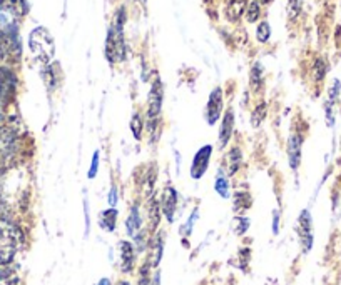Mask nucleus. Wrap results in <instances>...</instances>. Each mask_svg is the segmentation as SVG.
<instances>
[{
    "label": "nucleus",
    "instance_id": "nucleus-22",
    "mask_svg": "<svg viewBox=\"0 0 341 285\" xmlns=\"http://www.w3.org/2000/svg\"><path fill=\"white\" fill-rule=\"evenodd\" d=\"M303 10V0H290L288 2V17L291 20H296Z\"/></svg>",
    "mask_w": 341,
    "mask_h": 285
},
{
    "label": "nucleus",
    "instance_id": "nucleus-31",
    "mask_svg": "<svg viewBox=\"0 0 341 285\" xmlns=\"http://www.w3.org/2000/svg\"><path fill=\"white\" fill-rule=\"evenodd\" d=\"M338 95H340V80H335L333 87L330 89V100H328V104L333 105L335 100L338 99Z\"/></svg>",
    "mask_w": 341,
    "mask_h": 285
},
{
    "label": "nucleus",
    "instance_id": "nucleus-28",
    "mask_svg": "<svg viewBox=\"0 0 341 285\" xmlns=\"http://www.w3.org/2000/svg\"><path fill=\"white\" fill-rule=\"evenodd\" d=\"M216 192L222 197V199H227V197H229V183H227V180L222 175H219V177L216 178Z\"/></svg>",
    "mask_w": 341,
    "mask_h": 285
},
{
    "label": "nucleus",
    "instance_id": "nucleus-10",
    "mask_svg": "<svg viewBox=\"0 0 341 285\" xmlns=\"http://www.w3.org/2000/svg\"><path fill=\"white\" fill-rule=\"evenodd\" d=\"M119 252H121V270L128 274L134 267V257H135L134 245L128 242V240H122V242H119Z\"/></svg>",
    "mask_w": 341,
    "mask_h": 285
},
{
    "label": "nucleus",
    "instance_id": "nucleus-25",
    "mask_svg": "<svg viewBox=\"0 0 341 285\" xmlns=\"http://www.w3.org/2000/svg\"><path fill=\"white\" fill-rule=\"evenodd\" d=\"M269 35H271V29H269V24L268 22H261L259 25H257V29H256V38L259 40L261 43H264V42H268L269 40Z\"/></svg>",
    "mask_w": 341,
    "mask_h": 285
},
{
    "label": "nucleus",
    "instance_id": "nucleus-19",
    "mask_svg": "<svg viewBox=\"0 0 341 285\" xmlns=\"http://www.w3.org/2000/svg\"><path fill=\"white\" fill-rule=\"evenodd\" d=\"M266 112H268V105H266V104H259L255 110H253V113H251L253 127H259L261 125V122L266 118Z\"/></svg>",
    "mask_w": 341,
    "mask_h": 285
},
{
    "label": "nucleus",
    "instance_id": "nucleus-7",
    "mask_svg": "<svg viewBox=\"0 0 341 285\" xmlns=\"http://www.w3.org/2000/svg\"><path fill=\"white\" fill-rule=\"evenodd\" d=\"M222 112V90L219 87H216L211 95H209L208 100V108H206V118H208V124L214 125L217 122V118L221 117Z\"/></svg>",
    "mask_w": 341,
    "mask_h": 285
},
{
    "label": "nucleus",
    "instance_id": "nucleus-3",
    "mask_svg": "<svg viewBox=\"0 0 341 285\" xmlns=\"http://www.w3.org/2000/svg\"><path fill=\"white\" fill-rule=\"evenodd\" d=\"M29 43H30V49H32L34 55H36L39 60H42V62H49L52 57H54V50H55L54 38H52V35L49 34L47 29L39 27L34 30V32L30 34Z\"/></svg>",
    "mask_w": 341,
    "mask_h": 285
},
{
    "label": "nucleus",
    "instance_id": "nucleus-12",
    "mask_svg": "<svg viewBox=\"0 0 341 285\" xmlns=\"http://www.w3.org/2000/svg\"><path fill=\"white\" fill-rule=\"evenodd\" d=\"M15 85V77L8 69L0 67V102L10 95Z\"/></svg>",
    "mask_w": 341,
    "mask_h": 285
},
{
    "label": "nucleus",
    "instance_id": "nucleus-38",
    "mask_svg": "<svg viewBox=\"0 0 341 285\" xmlns=\"http://www.w3.org/2000/svg\"><path fill=\"white\" fill-rule=\"evenodd\" d=\"M117 285H130V284L126 282V280H121V282H117Z\"/></svg>",
    "mask_w": 341,
    "mask_h": 285
},
{
    "label": "nucleus",
    "instance_id": "nucleus-2",
    "mask_svg": "<svg viewBox=\"0 0 341 285\" xmlns=\"http://www.w3.org/2000/svg\"><path fill=\"white\" fill-rule=\"evenodd\" d=\"M22 235L14 223L0 220V267L8 264L19 250Z\"/></svg>",
    "mask_w": 341,
    "mask_h": 285
},
{
    "label": "nucleus",
    "instance_id": "nucleus-24",
    "mask_svg": "<svg viewBox=\"0 0 341 285\" xmlns=\"http://www.w3.org/2000/svg\"><path fill=\"white\" fill-rule=\"evenodd\" d=\"M259 15H261L259 3H257L256 0H253L246 8V20L249 22V24H253V22H256L257 19H259Z\"/></svg>",
    "mask_w": 341,
    "mask_h": 285
},
{
    "label": "nucleus",
    "instance_id": "nucleus-36",
    "mask_svg": "<svg viewBox=\"0 0 341 285\" xmlns=\"http://www.w3.org/2000/svg\"><path fill=\"white\" fill-rule=\"evenodd\" d=\"M95 285H111V282H109V279H100Z\"/></svg>",
    "mask_w": 341,
    "mask_h": 285
},
{
    "label": "nucleus",
    "instance_id": "nucleus-35",
    "mask_svg": "<svg viewBox=\"0 0 341 285\" xmlns=\"http://www.w3.org/2000/svg\"><path fill=\"white\" fill-rule=\"evenodd\" d=\"M151 285H161V277H159V274H156V277L151 280Z\"/></svg>",
    "mask_w": 341,
    "mask_h": 285
},
{
    "label": "nucleus",
    "instance_id": "nucleus-32",
    "mask_svg": "<svg viewBox=\"0 0 341 285\" xmlns=\"http://www.w3.org/2000/svg\"><path fill=\"white\" fill-rule=\"evenodd\" d=\"M117 199H119V194H117V188L112 187L111 192H109V205H111V207H114V205L117 204Z\"/></svg>",
    "mask_w": 341,
    "mask_h": 285
},
{
    "label": "nucleus",
    "instance_id": "nucleus-20",
    "mask_svg": "<svg viewBox=\"0 0 341 285\" xmlns=\"http://www.w3.org/2000/svg\"><path fill=\"white\" fill-rule=\"evenodd\" d=\"M251 85L253 89L257 90L261 85H263V67L261 64H255L251 69Z\"/></svg>",
    "mask_w": 341,
    "mask_h": 285
},
{
    "label": "nucleus",
    "instance_id": "nucleus-27",
    "mask_svg": "<svg viewBox=\"0 0 341 285\" xmlns=\"http://www.w3.org/2000/svg\"><path fill=\"white\" fill-rule=\"evenodd\" d=\"M159 210H161V205H159V202L152 199L151 202V205H149V217H151V225H152V229H154L156 225H159Z\"/></svg>",
    "mask_w": 341,
    "mask_h": 285
},
{
    "label": "nucleus",
    "instance_id": "nucleus-34",
    "mask_svg": "<svg viewBox=\"0 0 341 285\" xmlns=\"http://www.w3.org/2000/svg\"><path fill=\"white\" fill-rule=\"evenodd\" d=\"M84 212H85V234L89 232V205L84 202Z\"/></svg>",
    "mask_w": 341,
    "mask_h": 285
},
{
    "label": "nucleus",
    "instance_id": "nucleus-6",
    "mask_svg": "<svg viewBox=\"0 0 341 285\" xmlns=\"http://www.w3.org/2000/svg\"><path fill=\"white\" fill-rule=\"evenodd\" d=\"M213 147L211 145H204L203 148H199L198 153L194 155L191 165V177L192 178H201L204 175V172L209 167V159H211Z\"/></svg>",
    "mask_w": 341,
    "mask_h": 285
},
{
    "label": "nucleus",
    "instance_id": "nucleus-8",
    "mask_svg": "<svg viewBox=\"0 0 341 285\" xmlns=\"http://www.w3.org/2000/svg\"><path fill=\"white\" fill-rule=\"evenodd\" d=\"M299 237L303 242V250L309 252L313 245V222L308 210H303L299 215Z\"/></svg>",
    "mask_w": 341,
    "mask_h": 285
},
{
    "label": "nucleus",
    "instance_id": "nucleus-21",
    "mask_svg": "<svg viewBox=\"0 0 341 285\" xmlns=\"http://www.w3.org/2000/svg\"><path fill=\"white\" fill-rule=\"evenodd\" d=\"M326 70H328V65L325 60L321 59H316L314 60V65H313V77H314V80L316 82H321L323 78H325L326 75Z\"/></svg>",
    "mask_w": 341,
    "mask_h": 285
},
{
    "label": "nucleus",
    "instance_id": "nucleus-16",
    "mask_svg": "<svg viewBox=\"0 0 341 285\" xmlns=\"http://www.w3.org/2000/svg\"><path fill=\"white\" fill-rule=\"evenodd\" d=\"M99 222H100V227H102L104 230L112 232L114 229H116V223H117V210L109 209V210L100 212Z\"/></svg>",
    "mask_w": 341,
    "mask_h": 285
},
{
    "label": "nucleus",
    "instance_id": "nucleus-14",
    "mask_svg": "<svg viewBox=\"0 0 341 285\" xmlns=\"http://www.w3.org/2000/svg\"><path fill=\"white\" fill-rule=\"evenodd\" d=\"M126 227H128V234L130 237H135L137 232L141 230L142 227V217H141V209L135 204L132 209H130V215L128 217V222H126Z\"/></svg>",
    "mask_w": 341,
    "mask_h": 285
},
{
    "label": "nucleus",
    "instance_id": "nucleus-13",
    "mask_svg": "<svg viewBox=\"0 0 341 285\" xmlns=\"http://www.w3.org/2000/svg\"><path fill=\"white\" fill-rule=\"evenodd\" d=\"M233 129H234V112L227 110L224 113V118H222L221 124V130H219V145L224 147L227 142H229L231 135H233Z\"/></svg>",
    "mask_w": 341,
    "mask_h": 285
},
{
    "label": "nucleus",
    "instance_id": "nucleus-17",
    "mask_svg": "<svg viewBox=\"0 0 341 285\" xmlns=\"http://www.w3.org/2000/svg\"><path fill=\"white\" fill-rule=\"evenodd\" d=\"M241 165V150L238 147L231 148L229 153H227V170H229V175H234L236 170Z\"/></svg>",
    "mask_w": 341,
    "mask_h": 285
},
{
    "label": "nucleus",
    "instance_id": "nucleus-23",
    "mask_svg": "<svg viewBox=\"0 0 341 285\" xmlns=\"http://www.w3.org/2000/svg\"><path fill=\"white\" fill-rule=\"evenodd\" d=\"M239 204L238 212H244V210H248L249 207H251V195L248 194V192H238L236 194V205Z\"/></svg>",
    "mask_w": 341,
    "mask_h": 285
},
{
    "label": "nucleus",
    "instance_id": "nucleus-37",
    "mask_svg": "<svg viewBox=\"0 0 341 285\" xmlns=\"http://www.w3.org/2000/svg\"><path fill=\"white\" fill-rule=\"evenodd\" d=\"M259 2H261V3H264V5H268V3H271V2H273V0H259Z\"/></svg>",
    "mask_w": 341,
    "mask_h": 285
},
{
    "label": "nucleus",
    "instance_id": "nucleus-1",
    "mask_svg": "<svg viewBox=\"0 0 341 285\" xmlns=\"http://www.w3.org/2000/svg\"><path fill=\"white\" fill-rule=\"evenodd\" d=\"M124 22H126V8L121 7L116 12L114 17V24L107 32V40H106V57L111 64L122 62L126 57V43H124Z\"/></svg>",
    "mask_w": 341,
    "mask_h": 285
},
{
    "label": "nucleus",
    "instance_id": "nucleus-4",
    "mask_svg": "<svg viewBox=\"0 0 341 285\" xmlns=\"http://www.w3.org/2000/svg\"><path fill=\"white\" fill-rule=\"evenodd\" d=\"M17 152V135L8 127H0V172L14 159Z\"/></svg>",
    "mask_w": 341,
    "mask_h": 285
},
{
    "label": "nucleus",
    "instance_id": "nucleus-30",
    "mask_svg": "<svg viewBox=\"0 0 341 285\" xmlns=\"http://www.w3.org/2000/svg\"><path fill=\"white\" fill-rule=\"evenodd\" d=\"M97 170H99V152H94L92 164H90V167H89V174H87V177L94 178L95 175H97Z\"/></svg>",
    "mask_w": 341,
    "mask_h": 285
},
{
    "label": "nucleus",
    "instance_id": "nucleus-39",
    "mask_svg": "<svg viewBox=\"0 0 341 285\" xmlns=\"http://www.w3.org/2000/svg\"><path fill=\"white\" fill-rule=\"evenodd\" d=\"M2 2H3V0H0V3H2Z\"/></svg>",
    "mask_w": 341,
    "mask_h": 285
},
{
    "label": "nucleus",
    "instance_id": "nucleus-9",
    "mask_svg": "<svg viewBox=\"0 0 341 285\" xmlns=\"http://www.w3.org/2000/svg\"><path fill=\"white\" fill-rule=\"evenodd\" d=\"M301 145H303V137L299 134H293L288 142V159L293 170L298 169L301 164Z\"/></svg>",
    "mask_w": 341,
    "mask_h": 285
},
{
    "label": "nucleus",
    "instance_id": "nucleus-29",
    "mask_svg": "<svg viewBox=\"0 0 341 285\" xmlns=\"http://www.w3.org/2000/svg\"><path fill=\"white\" fill-rule=\"evenodd\" d=\"M149 270H151V264L146 262V264L141 267V272H139V285H151Z\"/></svg>",
    "mask_w": 341,
    "mask_h": 285
},
{
    "label": "nucleus",
    "instance_id": "nucleus-18",
    "mask_svg": "<svg viewBox=\"0 0 341 285\" xmlns=\"http://www.w3.org/2000/svg\"><path fill=\"white\" fill-rule=\"evenodd\" d=\"M163 247H164V240L163 237H159V239L154 240V244H152V250H151V255L152 258L149 260V264L152 267H157L161 262V257H163Z\"/></svg>",
    "mask_w": 341,
    "mask_h": 285
},
{
    "label": "nucleus",
    "instance_id": "nucleus-33",
    "mask_svg": "<svg viewBox=\"0 0 341 285\" xmlns=\"http://www.w3.org/2000/svg\"><path fill=\"white\" fill-rule=\"evenodd\" d=\"M279 230V215L278 212H274V217H273V234L276 235Z\"/></svg>",
    "mask_w": 341,
    "mask_h": 285
},
{
    "label": "nucleus",
    "instance_id": "nucleus-11",
    "mask_svg": "<svg viewBox=\"0 0 341 285\" xmlns=\"http://www.w3.org/2000/svg\"><path fill=\"white\" fill-rule=\"evenodd\" d=\"M176 205H177V194L172 187H168L164 190L163 200H161V207H163L164 215L168 217L169 222L174 220V212H176Z\"/></svg>",
    "mask_w": 341,
    "mask_h": 285
},
{
    "label": "nucleus",
    "instance_id": "nucleus-15",
    "mask_svg": "<svg viewBox=\"0 0 341 285\" xmlns=\"http://www.w3.org/2000/svg\"><path fill=\"white\" fill-rule=\"evenodd\" d=\"M246 8V2L244 0H229L226 5V17L229 22H238L244 14Z\"/></svg>",
    "mask_w": 341,
    "mask_h": 285
},
{
    "label": "nucleus",
    "instance_id": "nucleus-26",
    "mask_svg": "<svg viewBox=\"0 0 341 285\" xmlns=\"http://www.w3.org/2000/svg\"><path fill=\"white\" fill-rule=\"evenodd\" d=\"M142 129H144V122L141 120V115H139V113H134L132 120H130V130H132L134 137L137 139V140L141 139Z\"/></svg>",
    "mask_w": 341,
    "mask_h": 285
},
{
    "label": "nucleus",
    "instance_id": "nucleus-5",
    "mask_svg": "<svg viewBox=\"0 0 341 285\" xmlns=\"http://www.w3.org/2000/svg\"><path fill=\"white\" fill-rule=\"evenodd\" d=\"M161 105H163V85H161L159 78H157L151 87L149 102H147V122H149L151 135L156 134V124L161 113Z\"/></svg>",
    "mask_w": 341,
    "mask_h": 285
}]
</instances>
